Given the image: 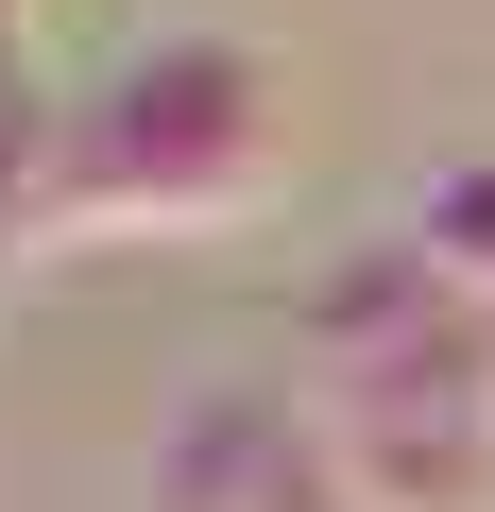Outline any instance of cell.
<instances>
[{
    "label": "cell",
    "instance_id": "obj_1",
    "mask_svg": "<svg viewBox=\"0 0 495 512\" xmlns=\"http://www.w3.org/2000/svg\"><path fill=\"white\" fill-rule=\"evenodd\" d=\"M274 171V69L257 52H137L103 103H86V154H69V222H222V205H257Z\"/></svg>",
    "mask_w": 495,
    "mask_h": 512
}]
</instances>
